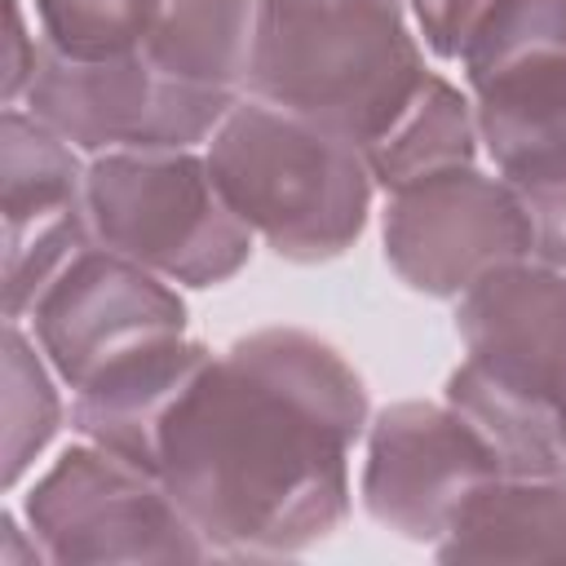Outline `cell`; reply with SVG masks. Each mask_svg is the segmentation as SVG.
<instances>
[{"label": "cell", "mask_w": 566, "mask_h": 566, "mask_svg": "<svg viewBox=\"0 0 566 566\" xmlns=\"http://www.w3.org/2000/svg\"><path fill=\"white\" fill-rule=\"evenodd\" d=\"M367 420V385L332 340L256 327L212 354L168 411L159 478L212 557H296L345 526Z\"/></svg>", "instance_id": "cell-1"}, {"label": "cell", "mask_w": 566, "mask_h": 566, "mask_svg": "<svg viewBox=\"0 0 566 566\" xmlns=\"http://www.w3.org/2000/svg\"><path fill=\"white\" fill-rule=\"evenodd\" d=\"M407 0H261L248 97L367 150L433 66Z\"/></svg>", "instance_id": "cell-2"}, {"label": "cell", "mask_w": 566, "mask_h": 566, "mask_svg": "<svg viewBox=\"0 0 566 566\" xmlns=\"http://www.w3.org/2000/svg\"><path fill=\"white\" fill-rule=\"evenodd\" d=\"M460 367L442 398L495 447L504 473H566V270L513 261L455 301Z\"/></svg>", "instance_id": "cell-3"}, {"label": "cell", "mask_w": 566, "mask_h": 566, "mask_svg": "<svg viewBox=\"0 0 566 566\" xmlns=\"http://www.w3.org/2000/svg\"><path fill=\"white\" fill-rule=\"evenodd\" d=\"M203 155L230 208L279 261H336L367 230L376 177L363 150L301 115L243 93Z\"/></svg>", "instance_id": "cell-4"}, {"label": "cell", "mask_w": 566, "mask_h": 566, "mask_svg": "<svg viewBox=\"0 0 566 566\" xmlns=\"http://www.w3.org/2000/svg\"><path fill=\"white\" fill-rule=\"evenodd\" d=\"M93 239L177 287H221L256 234L221 195L203 150H124L88 159Z\"/></svg>", "instance_id": "cell-5"}, {"label": "cell", "mask_w": 566, "mask_h": 566, "mask_svg": "<svg viewBox=\"0 0 566 566\" xmlns=\"http://www.w3.org/2000/svg\"><path fill=\"white\" fill-rule=\"evenodd\" d=\"M460 80L504 181H566V0H495L464 40Z\"/></svg>", "instance_id": "cell-6"}, {"label": "cell", "mask_w": 566, "mask_h": 566, "mask_svg": "<svg viewBox=\"0 0 566 566\" xmlns=\"http://www.w3.org/2000/svg\"><path fill=\"white\" fill-rule=\"evenodd\" d=\"M18 513L35 531L49 566L212 557L208 539L195 531L155 469H142L84 438L35 473Z\"/></svg>", "instance_id": "cell-7"}, {"label": "cell", "mask_w": 566, "mask_h": 566, "mask_svg": "<svg viewBox=\"0 0 566 566\" xmlns=\"http://www.w3.org/2000/svg\"><path fill=\"white\" fill-rule=\"evenodd\" d=\"M239 97L177 80L146 53L80 62L44 49L18 106L62 133L84 159H97L124 150H203Z\"/></svg>", "instance_id": "cell-8"}, {"label": "cell", "mask_w": 566, "mask_h": 566, "mask_svg": "<svg viewBox=\"0 0 566 566\" xmlns=\"http://www.w3.org/2000/svg\"><path fill=\"white\" fill-rule=\"evenodd\" d=\"M380 248L402 287L460 301L500 265L531 256V217L513 181L469 164L389 190Z\"/></svg>", "instance_id": "cell-9"}, {"label": "cell", "mask_w": 566, "mask_h": 566, "mask_svg": "<svg viewBox=\"0 0 566 566\" xmlns=\"http://www.w3.org/2000/svg\"><path fill=\"white\" fill-rule=\"evenodd\" d=\"M504 464L482 429L447 398H402L371 411L363 433V513L407 544L433 548L460 504Z\"/></svg>", "instance_id": "cell-10"}, {"label": "cell", "mask_w": 566, "mask_h": 566, "mask_svg": "<svg viewBox=\"0 0 566 566\" xmlns=\"http://www.w3.org/2000/svg\"><path fill=\"white\" fill-rule=\"evenodd\" d=\"M0 190H4V318L27 323L49 283L93 248L88 159L35 119L4 106L0 119Z\"/></svg>", "instance_id": "cell-11"}, {"label": "cell", "mask_w": 566, "mask_h": 566, "mask_svg": "<svg viewBox=\"0 0 566 566\" xmlns=\"http://www.w3.org/2000/svg\"><path fill=\"white\" fill-rule=\"evenodd\" d=\"M27 327L75 394L124 354L186 336V301L177 283L93 243L49 283L27 314Z\"/></svg>", "instance_id": "cell-12"}, {"label": "cell", "mask_w": 566, "mask_h": 566, "mask_svg": "<svg viewBox=\"0 0 566 566\" xmlns=\"http://www.w3.org/2000/svg\"><path fill=\"white\" fill-rule=\"evenodd\" d=\"M208 358L212 349L190 336H168L124 354L71 394V429L84 442L159 473V429Z\"/></svg>", "instance_id": "cell-13"}, {"label": "cell", "mask_w": 566, "mask_h": 566, "mask_svg": "<svg viewBox=\"0 0 566 566\" xmlns=\"http://www.w3.org/2000/svg\"><path fill=\"white\" fill-rule=\"evenodd\" d=\"M429 553L438 562H566V473L482 482Z\"/></svg>", "instance_id": "cell-14"}, {"label": "cell", "mask_w": 566, "mask_h": 566, "mask_svg": "<svg viewBox=\"0 0 566 566\" xmlns=\"http://www.w3.org/2000/svg\"><path fill=\"white\" fill-rule=\"evenodd\" d=\"M478 155H482V137H478L473 97L469 88L451 84L438 71L424 80L416 102L363 150L376 190L385 195L451 168H469L478 164Z\"/></svg>", "instance_id": "cell-15"}, {"label": "cell", "mask_w": 566, "mask_h": 566, "mask_svg": "<svg viewBox=\"0 0 566 566\" xmlns=\"http://www.w3.org/2000/svg\"><path fill=\"white\" fill-rule=\"evenodd\" d=\"M261 0H164L146 57L177 80L243 93Z\"/></svg>", "instance_id": "cell-16"}, {"label": "cell", "mask_w": 566, "mask_h": 566, "mask_svg": "<svg viewBox=\"0 0 566 566\" xmlns=\"http://www.w3.org/2000/svg\"><path fill=\"white\" fill-rule=\"evenodd\" d=\"M62 376L35 345L31 327L4 318V438H0V469L4 491H18L22 478L35 469L44 447L57 438L66 402Z\"/></svg>", "instance_id": "cell-17"}, {"label": "cell", "mask_w": 566, "mask_h": 566, "mask_svg": "<svg viewBox=\"0 0 566 566\" xmlns=\"http://www.w3.org/2000/svg\"><path fill=\"white\" fill-rule=\"evenodd\" d=\"M44 49L80 62L146 53L164 0H31Z\"/></svg>", "instance_id": "cell-18"}, {"label": "cell", "mask_w": 566, "mask_h": 566, "mask_svg": "<svg viewBox=\"0 0 566 566\" xmlns=\"http://www.w3.org/2000/svg\"><path fill=\"white\" fill-rule=\"evenodd\" d=\"M495 0H407V13L424 40V49L442 62H460L464 40L482 22V13Z\"/></svg>", "instance_id": "cell-19"}, {"label": "cell", "mask_w": 566, "mask_h": 566, "mask_svg": "<svg viewBox=\"0 0 566 566\" xmlns=\"http://www.w3.org/2000/svg\"><path fill=\"white\" fill-rule=\"evenodd\" d=\"M531 217V261L566 270V181L517 186Z\"/></svg>", "instance_id": "cell-20"}, {"label": "cell", "mask_w": 566, "mask_h": 566, "mask_svg": "<svg viewBox=\"0 0 566 566\" xmlns=\"http://www.w3.org/2000/svg\"><path fill=\"white\" fill-rule=\"evenodd\" d=\"M27 4L31 0H13V40H9V62H4V106H18L35 80L44 40L40 31H27Z\"/></svg>", "instance_id": "cell-21"}, {"label": "cell", "mask_w": 566, "mask_h": 566, "mask_svg": "<svg viewBox=\"0 0 566 566\" xmlns=\"http://www.w3.org/2000/svg\"><path fill=\"white\" fill-rule=\"evenodd\" d=\"M0 562L4 566H49L35 531L27 526V517L18 509H4L0 513Z\"/></svg>", "instance_id": "cell-22"}]
</instances>
